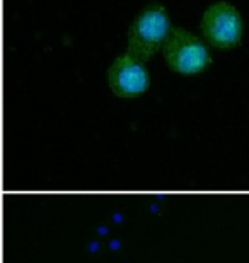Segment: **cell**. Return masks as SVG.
Instances as JSON below:
<instances>
[{"instance_id": "obj_1", "label": "cell", "mask_w": 249, "mask_h": 263, "mask_svg": "<svg viewBox=\"0 0 249 263\" xmlns=\"http://www.w3.org/2000/svg\"><path fill=\"white\" fill-rule=\"evenodd\" d=\"M169 33H171V23L166 7L149 5L130 26L125 53L145 64L162 48Z\"/></svg>"}, {"instance_id": "obj_2", "label": "cell", "mask_w": 249, "mask_h": 263, "mask_svg": "<svg viewBox=\"0 0 249 263\" xmlns=\"http://www.w3.org/2000/svg\"><path fill=\"white\" fill-rule=\"evenodd\" d=\"M166 64L171 70L183 76H195L208 68L212 57L206 45L198 36L183 28H174L162 46Z\"/></svg>"}, {"instance_id": "obj_3", "label": "cell", "mask_w": 249, "mask_h": 263, "mask_svg": "<svg viewBox=\"0 0 249 263\" xmlns=\"http://www.w3.org/2000/svg\"><path fill=\"white\" fill-rule=\"evenodd\" d=\"M201 33L214 48H234L242 38V19L239 10L229 2L214 4L203 14Z\"/></svg>"}, {"instance_id": "obj_4", "label": "cell", "mask_w": 249, "mask_h": 263, "mask_svg": "<svg viewBox=\"0 0 249 263\" xmlns=\"http://www.w3.org/2000/svg\"><path fill=\"white\" fill-rule=\"evenodd\" d=\"M108 84L114 96L139 98L149 87V72L144 62L125 53L118 57L108 70Z\"/></svg>"}]
</instances>
